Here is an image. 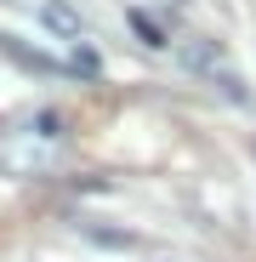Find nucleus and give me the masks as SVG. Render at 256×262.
<instances>
[{
    "mask_svg": "<svg viewBox=\"0 0 256 262\" xmlns=\"http://www.w3.org/2000/svg\"><path fill=\"white\" fill-rule=\"evenodd\" d=\"M125 17H131V29L143 34V46H154V52H165V46H171V40H165V29H159V23H154V17H148L143 6H131Z\"/></svg>",
    "mask_w": 256,
    "mask_h": 262,
    "instance_id": "f03ea898",
    "label": "nucleus"
},
{
    "mask_svg": "<svg viewBox=\"0 0 256 262\" xmlns=\"http://www.w3.org/2000/svg\"><path fill=\"white\" fill-rule=\"evenodd\" d=\"M46 23H52L57 34H68V40H85V23H80V17L63 6V0H52V6H46Z\"/></svg>",
    "mask_w": 256,
    "mask_h": 262,
    "instance_id": "7ed1b4c3",
    "label": "nucleus"
},
{
    "mask_svg": "<svg viewBox=\"0 0 256 262\" xmlns=\"http://www.w3.org/2000/svg\"><path fill=\"white\" fill-rule=\"evenodd\" d=\"M182 69L188 74H199V80H211V85H222V97L228 103H250V92H245V80L228 69V52L217 46V40H205V34H194V40H182Z\"/></svg>",
    "mask_w": 256,
    "mask_h": 262,
    "instance_id": "f257e3e1",
    "label": "nucleus"
}]
</instances>
